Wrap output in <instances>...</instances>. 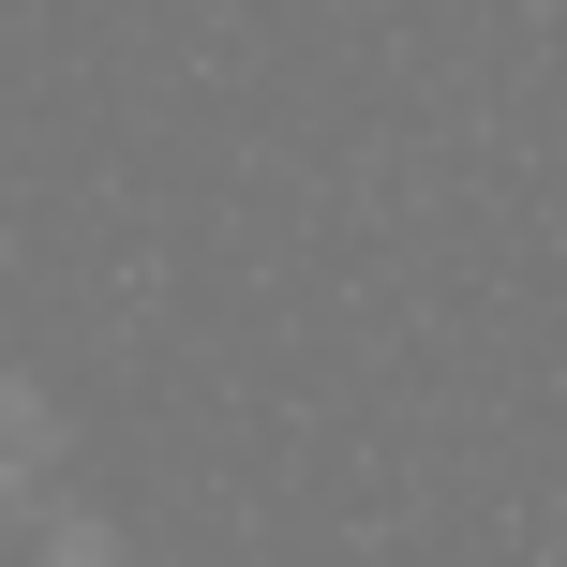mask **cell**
Returning a JSON list of instances; mask_svg holds the SVG:
<instances>
[]
</instances>
